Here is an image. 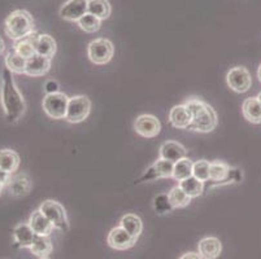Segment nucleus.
I'll use <instances>...</instances> for the list:
<instances>
[{
    "label": "nucleus",
    "mask_w": 261,
    "mask_h": 259,
    "mask_svg": "<svg viewBox=\"0 0 261 259\" xmlns=\"http://www.w3.org/2000/svg\"><path fill=\"white\" fill-rule=\"evenodd\" d=\"M3 188H4V185L0 184V194H2V192H3Z\"/></svg>",
    "instance_id": "nucleus-41"
},
{
    "label": "nucleus",
    "mask_w": 261,
    "mask_h": 259,
    "mask_svg": "<svg viewBox=\"0 0 261 259\" xmlns=\"http://www.w3.org/2000/svg\"><path fill=\"white\" fill-rule=\"evenodd\" d=\"M113 54H115L113 43L106 38L92 40L87 47V56L95 65H106L112 60Z\"/></svg>",
    "instance_id": "nucleus-4"
},
{
    "label": "nucleus",
    "mask_w": 261,
    "mask_h": 259,
    "mask_svg": "<svg viewBox=\"0 0 261 259\" xmlns=\"http://www.w3.org/2000/svg\"><path fill=\"white\" fill-rule=\"evenodd\" d=\"M46 91L47 94H52V92H58V83L54 80H48L46 83Z\"/></svg>",
    "instance_id": "nucleus-36"
},
{
    "label": "nucleus",
    "mask_w": 261,
    "mask_h": 259,
    "mask_svg": "<svg viewBox=\"0 0 261 259\" xmlns=\"http://www.w3.org/2000/svg\"><path fill=\"white\" fill-rule=\"evenodd\" d=\"M4 49H6V44H4V40L0 38V54L3 53Z\"/></svg>",
    "instance_id": "nucleus-38"
},
{
    "label": "nucleus",
    "mask_w": 261,
    "mask_h": 259,
    "mask_svg": "<svg viewBox=\"0 0 261 259\" xmlns=\"http://www.w3.org/2000/svg\"><path fill=\"white\" fill-rule=\"evenodd\" d=\"M187 110L191 114V125L187 130L195 132H212L218 122L217 113L215 109L198 97L187 99L185 103Z\"/></svg>",
    "instance_id": "nucleus-2"
},
{
    "label": "nucleus",
    "mask_w": 261,
    "mask_h": 259,
    "mask_svg": "<svg viewBox=\"0 0 261 259\" xmlns=\"http://www.w3.org/2000/svg\"><path fill=\"white\" fill-rule=\"evenodd\" d=\"M11 179L12 174H9V172H7V171L4 170H0V184H3L4 187H6V185L9 184Z\"/></svg>",
    "instance_id": "nucleus-35"
},
{
    "label": "nucleus",
    "mask_w": 261,
    "mask_h": 259,
    "mask_svg": "<svg viewBox=\"0 0 261 259\" xmlns=\"http://www.w3.org/2000/svg\"><path fill=\"white\" fill-rule=\"evenodd\" d=\"M191 114L187 110L186 105H175L169 111L170 125L178 130H187L191 125Z\"/></svg>",
    "instance_id": "nucleus-18"
},
{
    "label": "nucleus",
    "mask_w": 261,
    "mask_h": 259,
    "mask_svg": "<svg viewBox=\"0 0 261 259\" xmlns=\"http://www.w3.org/2000/svg\"><path fill=\"white\" fill-rule=\"evenodd\" d=\"M242 179V172L239 170H234L224 161H213L210 167V180L216 185L237 183Z\"/></svg>",
    "instance_id": "nucleus-7"
},
{
    "label": "nucleus",
    "mask_w": 261,
    "mask_h": 259,
    "mask_svg": "<svg viewBox=\"0 0 261 259\" xmlns=\"http://www.w3.org/2000/svg\"><path fill=\"white\" fill-rule=\"evenodd\" d=\"M20 166V156L17 152L12 149H2L0 151V170H4L9 174L17 171Z\"/></svg>",
    "instance_id": "nucleus-23"
},
{
    "label": "nucleus",
    "mask_w": 261,
    "mask_h": 259,
    "mask_svg": "<svg viewBox=\"0 0 261 259\" xmlns=\"http://www.w3.org/2000/svg\"><path fill=\"white\" fill-rule=\"evenodd\" d=\"M38 37H39V35L33 33V34L28 35V37L23 38V39L16 40L15 46L13 47H15V51L17 52V54H20V56L22 57V59H25V60H28V59L33 57L34 54H37L35 47H37Z\"/></svg>",
    "instance_id": "nucleus-20"
},
{
    "label": "nucleus",
    "mask_w": 261,
    "mask_h": 259,
    "mask_svg": "<svg viewBox=\"0 0 261 259\" xmlns=\"http://www.w3.org/2000/svg\"><path fill=\"white\" fill-rule=\"evenodd\" d=\"M34 18L25 9H16L8 14L4 22V30L9 39L20 40L34 33Z\"/></svg>",
    "instance_id": "nucleus-3"
},
{
    "label": "nucleus",
    "mask_w": 261,
    "mask_h": 259,
    "mask_svg": "<svg viewBox=\"0 0 261 259\" xmlns=\"http://www.w3.org/2000/svg\"><path fill=\"white\" fill-rule=\"evenodd\" d=\"M153 209L159 215L169 214L173 210V206L169 201L168 194H159L153 198Z\"/></svg>",
    "instance_id": "nucleus-34"
},
{
    "label": "nucleus",
    "mask_w": 261,
    "mask_h": 259,
    "mask_svg": "<svg viewBox=\"0 0 261 259\" xmlns=\"http://www.w3.org/2000/svg\"><path fill=\"white\" fill-rule=\"evenodd\" d=\"M40 259H48V256H46V258H40Z\"/></svg>",
    "instance_id": "nucleus-42"
},
{
    "label": "nucleus",
    "mask_w": 261,
    "mask_h": 259,
    "mask_svg": "<svg viewBox=\"0 0 261 259\" xmlns=\"http://www.w3.org/2000/svg\"><path fill=\"white\" fill-rule=\"evenodd\" d=\"M192 165L194 162L187 157L175 162L174 168H173V179H175L177 182H182V180L192 177Z\"/></svg>",
    "instance_id": "nucleus-31"
},
{
    "label": "nucleus",
    "mask_w": 261,
    "mask_h": 259,
    "mask_svg": "<svg viewBox=\"0 0 261 259\" xmlns=\"http://www.w3.org/2000/svg\"><path fill=\"white\" fill-rule=\"evenodd\" d=\"M87 2H89V0H87Z\"/></svg>",
    "instance_id": "nucleus-43"
},
{
    "label": "nucleus",
    "mask_w": 261,
    "mask_h": 259,
    "mask_svg": "<svg viewBox=\"0 0 261 259\" xmlns=\"http://www.w3.org/2000/svg\"><path fill=\"white\" fill-rule=\"evenodd\" d=\"M2 105H3L4 114L9 123H16L22 118L25 113L26 104L23 100L22 95L18 91L12 71L8 69H4L3 71V83H2Z\"/></svg>",
    "instance_id": "nucleus-1"
},
{
    "label": "nucleus",
    "mask_w": 261,
    "mask_h": 259,
    "mask_svg": "<svg viewBox=\"0 0 261 259\" xmlns=\"http://www.w3.org/2000/svg\"><path fill=\"white\" fill-rule=\"evenodd\" d=\"M29 225L37 236H49L54 231V224L43 215V213L38 209L32 213L29 218Z\"/></svg>",
    "instance_id": "nucleus-16"
},
{
    "label": "nucleus",
    "mask_w": 261,
    "mask_h": 259,
    "mask_svg": "<svg viewBox=\"0 0 261 259\" xmlns=\"http://www.w3.org/2000/svg\"><path fill=\"white\" fill-rule=\"evenodd\" d=\"M199 255L203 259H216L222 251V244L217 237H205L198 244Z\"/></svg>",
    "instance_id": "nucleus-17"
},
{
    "label": "nucleus",
    "mask_w": 261,
    "mask_h": 259,
    "mask_svg": "<svg viewBox=\"0 0 261 259\" xmlns=\"http://www.w3.org/2000/svg\"><path fill=\"white\" fill-rule=\"evenodd\" d=\"M242 113L248 122L253 125L261 123V104L257 97H248L242 104Z\"/></svg>",
    "instance_id": "nucleus-22"
},
{
    "label": "nucleus",
    "mask_w": 261,
    "mask_h": 259,
    "mask_svg": "<svg viewBox=\"0 0 261 259\" xmlns=\"http://www.w3.org/2000/svg\"><path fill=\"white\" fill-rule=\"evenodd\" d=\"M120 225L125 231L129 232L133 237H135V239H139L142 231H143V222L135 214H126V215H123L120 220Z\"/></svg>",
    "instance_id": "nucleus-24"
},
{
    "label": "nucleus",
    "mask_w": 261,
    "mask_h": 259,
    "mask_svg": "<svg viewBox=\"0 0 261 259\" xmlns=\"http://www.w3.org/2000/svg\"><path fill=\"white\" fill-rule=\"evenodd\" d=\"M178 185H179V187L185 191V193L189 197H191V198L201 196L204 192V183L200 182L199 179H196L195 177H190L187 178V179L182 180V182H178Z\"/></svg>",
    "instance_id": "nucleus-28"
},
{
    "label": "nucleus",
    "mask_w": 261,
    "mask_h": 259,
    "mask_svg": "<svg viewBox=\"0 0 261 259\" xmlns=\"http://www.w3.org/2000/svg\"><path fill=\"white\" fill-rule=\"evenodd\" d=\"M52 250H54V246H52L49 236H37L35 235L33 245L30 246V251L34 255L40 256V258H46V256H48L52 253Z\"/></svg>",
    "instance_id": "nucleus-26"
},
{
    "label": "nucleus",
    "mask_w": 261,
    "mask_h": 259,
    "mask_svg": "<svg viewBox=\"0 0 261 259\" xmlns=\"http://www.w3.org/2000/svg\"><path fill=\"white\" fill-rule=\"evenodd\" d=\"M51 69V59L40 54H34L33 57L26 60L25 74L29 77H43Z\"/></svg>",
    "instance_id": "nucleus-15"
},
{
    "label": "nucleus",
    "mask_w": 261,
    "mask_h": 259,
    "mask_svg": "<svg viewBox=\"0 0 261 259\" xmlns=\"http://www.w3.org/2000/svg\"><path fill=\"white\" fill-rule=\"evenodd\" d=\"M13 239L20 248L30 249L35 239V234L30 228L29 223H20L13 229Z\"/></svg>",
    "instance_id": "nucleus-21"
},
{
    "label": "nucleus",
    "mask_w": 261,
    "mask_h": 259,
    "mask_svg": "<svg viewBox=\"0 0 261 259\" xmlns=\"http://www.w3.org/2000/svg\"><path fill=\"white\" fill-rule=\"evenodd\" d=\"M33 183L28 174H18L12 177L11 182L8 184L9 193L15 197H23L29 194L32 191Z\"/></svg>",
    "instance_id": "nucleus-19"
},
{
    "label": "nucleus",
    "mask_w": 261,
    "mask_h": 259,
    "mask_svg": "<svg viewBox=\"0 0 261 259\" xmlns=\"http://www.w3.org/2000/svg\"><path fill=\"white\" fill-rule=\"evenodd\" d=\"M159 156L163 160L170 161V162L175 163L178 161L184 160L187 157V149L182 146L181 142L173 141V140H168V141L163 142L159 149Z\"/></svg>",
    "instance_id": "nucleus-14"
},
{
    "label": "nucleus",
    "mask_w": 261,
    "mask_h": 259,
    "mask_svg": "<svg viewBox=\"0 0 261 259\" xmlns=\"http://www.w3.org/2000/svg\"><path fill=\"white\" fill-rule=\"evenodd\" d=\"M173 168L174 163L170 161L159 158L151 167L146 170L143 175L135 183H144V182H153L156 179H165V178H173Z\"/></svg>",
    "instance_id": "nucleus-11"
},
{
    "label": "nucleus",
    "mask_w": 261,
    "mask_h": 259,
    "mask_svg": "<svg viewBox=\"0 0 261 259\" xmlns=\"http://www.w3.org/2000/svg\"><path fill=\"white\" fill-rule=\"evenodd\" d=\"M134 130L139 136L152 139L160 134L161 123L152 114H142L134 121Z\"/></svg>",
    "instance_id": "nucleus-10"
},
{
    "label": "nucleus",
    "mask_w": 261,
    "mask_h": 259,
    "mask_svg": "<svg viewBox=\"0 0 261 259\" xmlns=\"http://www.w3.org/2000/svg\"><path fill=\"white\" fill-rule=\"evenodd\" d=\"M68 103H69V97L64 92L58 91L47 94L44 96L42 106H43L44 113L52 120H65Z\"/></svg>",
    "instance_id": "nucleus-6"
},
{
    "label": "nucleus",
    "mask_w": 261,
    "mask_h": 259,
    "mask_svg": "<svg viewBox=\"0 0 261 259\" xmlns=\"http://www.w3.org/2000/svg\"><path fill=\"white\" fill-rule=\"evenodd\" d=\"M138 239L133 237L122 227H116L111 229L107 237V244L115 250H127L137 244Z\"/></svg>",
    "instance_id": "nucleus-12"
},
{
    "label": "nucleus",
    "mask_w": 261,
    "mask_h": 259,
    "mask_svg": "<svg viewBox=\"0 0 261 259\" xmlns=\"http://www.w3.org/2000/svg\"><path fill=\"white\" fill-rule=\"evenodd\" d=\"M78 26H80L85 33H89V34H92V33L98 32L101 26V20L98 18L96 16L91 13H86L84 17H81L78 20Z\"/></svg>",
    "instance_id": "nucleus-32"
},
{
    "label": "nucleus",
    "mask_w": 261,
    "mask_h": 259,
    "mask_svg": "<svg viewBox=\"0 0 261 259\" xmlns=\"http://www.w3.org/2000/svg\"><path fill=\"white\" fill-rule=\"evenodd\" d=\"M87 0H68L60 8L59 14L65 21L78 22V20L87 13Z\"/></svg>",
    "instance_id": "nucleus-13"
},
{
    "label": "nucleus",
    "mask_w": 261,
    "mask_h": 259,
    "mask_svg": "<svg viewBox=\"0 0 261 259\" xmlns=\"http://www.w3.org/2000/svg\"><path fill=\"white\" fill-rule=\"evenodd\" d=\"M257 100H258V103L261 104V92H260V94L257 95Z\"/></svg>",
    "instance_id": "nucleus-40"
},
{
    "label": "nucleus",
    "mask_w": 261,
    "mask_h": 259,
    "mask_svg": "<svg viewBox=\"0 0 261 259\" xmlns=\"http://www.w3.org/2000/svg\"><path fill=\"white\" fill-rule=\"evenodd\" d=\"M90 110H91V101L87 96L77 95L69 97L65 120L69 123H80L89 117Z\"/></svg>",
    "instance_id": "nucleus-8"
},
{
    "label": "nucleus",
    "mask_w": 261,
    "mask_h": 259,
    "mask_svg": "<svg viewBox=\"0 0 261 259\" xmlns=\"http://www.w3.org/2000/svg\"><path fill=\"white\" fill-rule=\"evenodd\" d=\"M168 197H169V201L170 204H172L173 209L186 208V206H189L190 203H191V197L187 196L179 185L173 187V188L170 189L169 193H168Z\"/></svg>",
    "instance_id": "nucleus-30"
},
{
    "label": "nucleus",
    "mask_w": 261,
    "mask_h": 259,
    "mask_svg": "<svg viewBox=\"0 0 261 259\" xmlns=\"http://www.w3.org/2000/svg\"><path fill=\"white\" fill-rule=\"evenodd\" d=\"M210 161H196V162H194V165H192V177H195L196 179H199L203 183L208 182V180H210Z\"/></svg>",
    "instance_id": "nucleus-33"
},
{
    "label": "nucleus",
    "mask_w": 261,
    "mask_h": 259,
    "mask_svg": "<svg viewBox=\"0 0 261 259\" xmlns=\"http://www.w3.org/2000/svg\"><path fill=\"white\" fill-rule=\"evenodd\" d=\"M257 78H258V80H260V83H261V64H260V66H258V70H257Z\"/></svg>",
    "instance_id": "nucleus-39"
},
{
    "label": "nucleus",
    "mask_w": 261,
    "mask_h": 259,
    "mask_svg": "<svg viewBox=\"0 0 261 259\" xmlns=\"http://www.w3.org/2000/svg\"><path fill=\"white\" fill-rule=\"evenodd\" d=\"M178 259H203V258L199 255V253H192V251H190V253L184 254L181 258H178Z\"/></svg>",
    "instance_id": "nucleus-37"
},
{
    "label": "nucleus",
    "mask_w": 261,
    "mask_h": 259,
    "mask_svg": "<svg viewBox=\"0 0 261 259\" xmlns=\"http://www.w3.org/2000/svg\"><path fill=\"white\" fill-rule=\"evenodd\" d=\"M111 4L108 0H89L87 3V13H91L100 18L101 21L107 20L111 16Z\"/></svg>",
    "instance_id": "nucleus-27"
},
{
    "label": "nucleus",
    "mask_w": 261,
    "mask_h": 259,
    "mask_svg": "<svg viewBox=\"0 0 261 259\" xmlns=\"http://www.w3.org/2000/svg\"><path fill=\"white\" fill-rule=\"evenodd\" d=\"M39 210L43 213L44 217L54 224L55 228L66 232L69 229V222L66 217L65 208L55 199H46L39 206Z\"/></svg>",
    "instance_id": "nucleus-5"
},
{
    "label": "nucleus",
    "mask_w": 261,
    "mask_h": 259,
    "mask_svg": "<svg viewBox=\"0 0 261 259\" xmlns=\"http://www.w3.org/2000/svg\"><path fill=\"white\" fill-rule=\"evenodd\" d=\"M37 54H40V56L48 57V59H52L56 53V42H55L54 38L48 34H40L38 37L37 40Z\"/></svg>",
    "instance_id": "nucleus-25"
},
{
    "label": "nucleus",
    "mask_w": 261,
    "mask_h": 259,
    "mask_svg": "<svg viewBox=\"0 0 261 259\" xmlns=\"http://www.w3.org/2000/svg\"><path fill=\"white\" fill-rule=\"evenodd\" d=\"M6 66L8 70L12 71V73H16V74H25L26 60L22 59L20 54H17V52L13 49V51L7 53Z\"/></svg>",
    "instance_id": "nucleus-29"
},
{
    "label": "nucleus",
    "mask_w": 261,
    "mask_h": 259,
    "mask_svg": "<svg viewBox=\"0 0 261 259\" xmlns=\"http://www.w3.org/2000/svg\"><path fill=\"white\" fill-rule=\"evenodd\" d=\"M226 83L234 92L244 94L252 85L251 73L244 66H236V68L230 69L226 74Z\"/></svg>",
    "instance_id": "nucleus-9"
}]
</instances>
